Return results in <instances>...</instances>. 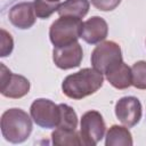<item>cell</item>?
Instances as JSON below:
<instances>
[{
  "instance_id": "obj_20",
  "label": "cell",
  "mask_w": 146,
  "mask_h": 146,
  "mask_svg": "<svg viewBox=\"0 0 146 146\" xmlns=\"http://www.w3.org/2000/svg\"><path fill=\"white\" fill-rule=\"evenodd\" d=\"M121 0H91V5L102 11H111L120 5Z\"/></svg>"
},
{
  "instance_id": "obj_17",
  "label": "cell",
  "mask_w": 146,
  "mask_h": 146,
  "mask_svg": "<svg viewBox=\"0 0 146 146\" xmlns=\"http://www.w3.org/2000/svg\"><path fill=\"white\" fill-rule=\"evenodd\" d=\"M62 0H34V9L35 15L39 18L46 19L50 17L55 11L58 10L62 5Z\"/></svg>"
},
{
  "instance_id": "obj_16",
  "label": "cell",
  "mask_w": 146,
  "mask_h": 146,
  "mask_svg": "<svg viewBox=\"0 0 146 146\" xmlns=\"http://www.w3.org/2000/svg\"><path fill=\"white\" fill-rule=\"evenodd\" d=\"M59 122L57 128L66 129V130H76L78 127V115L75 111L66 105V104H59Z\"/></svg>"
},
{
  "instance_id": "obj_9",
  "label": "cell",
  "mask_w": 146,
  "mask_h": 146,
  "mask_svg": "<svg viewBox=\"0 0 146 146\" xmlns=\"http://www.w3.org/2000/svg\"><path fill=\"white\" fill-rule=\"evenodd\" d=\"M115 115L121 123L131 128L141 119V104L138 98L127 96L120 98L115 104Z\"/></svg>"
},
{
  "instance_id": "obj_6",
  "label": "cell",
  "mask_w": 146,
  "mask_h": 146,
  "mask_svg": "<svg viewBox=\"0 0 146 146\" xmlns=\"http://www.w3.org/2000/svg\"><path fill=\"white\" fill-rule=\"evenodd\" d=\"M59 113V106L46 98L35 99L30 107V114L34 123L44 129L57 128Z\"/></svg>"
},
{
  "instance_id": "obj_11",
  "label": "cell",
  "mask_w": 146,
  "mask_h": 146,
  "mask_svg": "<svg viewBox=\"0 0 146 146\" xmlns=\"http://www.w3.org/2000/svg\"><path fill=\"white\" fill-rule=\"evenodd\" d=\"M108 33V26L104 18L99 16H92L82 25L81 38L89 44H96L106 39Z\"/></svg>"
},
{
  "instance_id": "obj_3",
  "label": "cell",
  "mask_w": 146,
  "mask_h": 146,
  "mask_svg": "<svg viewBox=\"0 0 146 146\" xmlns=\"http://www.w3.org/2000/svg\"><path fill=\"white\" fill-rule=\"evenodd\" d=\"M83 23L81 19L68 16H60L49 30V38L55 47H62L78 41L81 38Z\"/></svg>"
},
{
  "instance_id": "obj_7",
  "label": "cell",
  "mask_w": 146,
  "mask_h": 146,
  "mask_svg": "<svg viewBox=\"0 0 146 146\" xmlns=\"http://www.w3.org/2000/svg\"><path fill=\"white\" fill-rule=\"evenodd\" d=\"M30 91V81L19 74H14L1 64L0 92L8 98H22Z\"/></svg>"
},
{
  "instance_id": "obj_12",
  "label": "cell",
  "mask_w": 146,
  "mask_h": 146,
  "mask_svg": "<svg viewBox=\"0 0 146 146\" xmlns=\"http://www.w3.org/2000/svg\"><path fill=\"white\" fill-rule=\"evenodd\" d=\"M106 80L116 89L123 90L131 84V68L122 60L113 66L106 74Z\"/></svg>"
},
{
  "instance_id": "obj_18",
  "label": "cell",
  "mask_w": 146,
  "mask_h": 146,
  "mask_svg": "<svg viewBox=\"0 0 146 146\" xmlns=\"http://www.w3.org/2000/svg\"><path fill=\"white\" fill-rule=\"evenodd\" d=\"M131 84L137 89H146V62H136L131 67Z\"/></svg>"
},
{
  "instance_id": "obj_8",
  "label": "cell",
  "mask_w": 146,
  "mask_h": 146,
  "mask_svg": "<svg viewBox=\"0 0 146 146\" xmlns=\"http://www.w3.org/2000/svg\"><path fill=\"white\" fill-rule=\"evenodd\" d=\"M82 58L83 50L78 41L66 46L55 47L52 50V60L55 65L62 70H70L80 66Z\"/></svg>"
},
{
  "instance_id": "obj_5",
  "label": "cell",
  "mask_w": 146,
  "mask_h": 146,
  "mask_svg": "<svg viewBox=\"0 0 146 146\" xmlns=\"http://www.w3.org/2000/svg\"><path fill=\"white\" fill-rule=\"evenodd\" d=\"M106 125L102 114L97 111L86 112L80 122V139L81 145L95 146L104 137Z\"/></svg>"
},
{
  "instance_id": "obj_14",
  "label": "cell",
  "mask_w": 146,
  "mask_h": 146,
  "mask_svg": "<svg viewBox=\"0 0 146 146\" xmlns=\"http://www.w3.org/2000/svg\"><path fill=\"white\" fill-rule=\"evenodd\" d=\"M132 144V136L128 128L114 124L108 129L105 139L106 146H131Z\"/></svg>"
},
{
  "instance_id": "obj_1",
  "label": "cell",
  "mask_w": 146,
  "mask_h": 146,
  "mask_svg": "<svg viewBox=\"0 0 146 146\" xmlns=\"http://www.w3.org/2000/svg\"><path fill=\"white\" fill-rule=\"evenodd\" d=\"M103 73L92 68H82L76 73L67 75L63 83L62 90L64 95L72 99H82L95 94L103 86Z\"/></svg>"
},
{
  "instance_id": "obj_15",
  "label": "cell",
  "mask_w": 146,
  "mask_h": 146,
  "mask_svg": "<svg viewBox=\"0 0 146 146\" xmlns=\"http://www.w3.org/2000/svg\"><path fill=\"white\" fill-rule=\"evenodd\" d=\"M51 140L54 145L57 146H73L81 145L80 132L76 130H66L57 128L51 133Z\"/></svg>"
},
{
  "instance_id": "obj_19",
  "label": "cell",
  "mask_w": 146,
  "mask_h": 146,
  "mask_svg": "<svg viewBox=\"0 0 146 146\" xmlns=\"http://www.w3.org/2000/svg\"><path fill=\"white\" fill-rule=\"evenodd\" d=\"M14 48V41L11 35L3 29H1V57L8 56Z\"/></svg>"
},
{
  "instance_id": "obj_2",
  "label": "cell",
  "mask_w": 146,
  "mask_h": 146,
  "mask_svg": "<svg viewBox=\"0 0 146 146\" xmlns=\"http://www.w3.org/2000/svg\"><path fill=\"white\" fill-rule=\"evenodd\" d=\"M1 133L13 144L25 141L32 132V121L29 114L21 108H9L1 115Z\"/></svg>"
},
{
  "instance_id": "obj_4",
  "label": "cell",
  "mask_w": 146,
  "mask_h": 146,
  "mask_svg": "<svg viewBox=\"0 0 146 146\" xmlns=\"http://www.w3.org/2000/svg\"><path fill=\"white\" fill-rule=\"evenodd\" d=\"M91 65L98 72L106 74L113 66L122 62L120 46L114 41L99 42L91 52Z\"/></svg>"
},
{
  "instance_id": "obj_10",
  "label": "cell",
  "mask_w": 146,
  "mask_h": 146,
  "mask_svg": "<svg viewBox=\"0 0 146 146\" xmlns=\"http://www.w3.org/2000/svg\"><path fill=\"white\" fill-rule=\"evenodd\" d=\"M9 22L19 30H26L34 25L35 23V9L34 3L29 1H23L14 5L8 13Z\"/></svg>"
},
{
  "instance_id": "obj_13",
  "label": "cell",
  "mask_w": 146,
  "mask_h": 146,
  "mask_svg": "<svg viewBox=\"0 0 146 146\" xmlns=\"http://www.w3.org/2000/svg\"><path fill=\"white\" fill-rule=\"evenodd\" d=\"M90 3L88 0H65L58 8L59 16H68L75 18H83L89 11Z\"/></svg>"
}]
</instances>
